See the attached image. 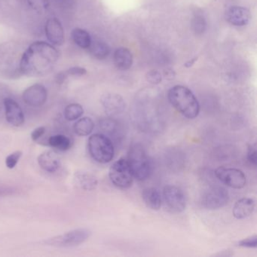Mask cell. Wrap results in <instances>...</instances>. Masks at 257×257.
Returning <instances> with one entry per match:
<instances>
[{"instance_id": "3", "label": "cell", "mask_w": 257, "mask_h": 257, "mask_svg": "<svg viewBox=\"0 0 257 257\" xmlns=\"http://www.w3.org/2000/svg\"><path fill=\"white\" fill-rule=\"evenodd\" d=\"M127 160L134 177L139 181L147 180L153 174V164L141 144L136 143L131 146Z\"/></svg>"}, {"instance_id": "16", "label": "cell", "mask_w": 257, "mask_h": 257, "mask_svg": "<svg viewBox=\"0 0 257 257\" xmlns=\"http://www.w3.org/2000/svg\"><path fill=\"white\" fill-rule=\"evenodd\" d=\"M255 207V201L252 198H240L236 201L233 207V216L237 219H245L253 213Z\"/></svg>"}, {"instance_id": "31", "label": "cell", "mask_w": 257, "mask_h": 257, "mask_svg": "<svg viewBox=\"0 0 257 257\" xmlns=\"http://www.w3.org/2000/svg\"><path fill=\"white\" fill-rule=\"evenodd\" d=\"M147 80L153 85H158L162 82V75L157 70H151L147 73Z\"/></svg>"}, {"instance_id": "20", "label": "cell", "mask_w": 257, "mask_h": 257, "mask_svg": "<svg viewBox=\"0 0 257 257\" xmlns=\"http://www.w3.org/2000/svg\"><path fill=\"white\" fill-rule=\"evenodd\" d=\"M76 183L81 189L85 191H92L97 188L98 180L95 176L89 172L79 171L75 174Z\"/></svg>"}, {"instance_id": "9", "label": "cell", "mask_w": 257, "mask_h": 257, "mask_svg": "<svg viewBox=\"0 0 257 257\" xmlns=\"http://www.w3.org/2000/svg\"><path fill=\"white\" fill-rule=\"evenodd\" d=\"M163 196L168 208L174 213H181L186 209V198L181 189L168 185L163 189Z\"/></svg>"}, {"instance_id": "5", "label": "cell", "mask_w": 257, "mask_h": 257, "mask_svg": "<svg viewBox=\"0 0 257 257\" xmlns=\"http://www.w3.org/2000/svg\"><path fill=\"white\" fill-rule=\"evenodd\" d=\"M109 177L114 186L120 189H128L133 184L134 175L127 159L121 158L109 168Z\"/></svg>"}, {"instance_id": "11", "label": "cell", "mask_w": 257, "mask_h": 257, "mask_svg": "<svg viewBox=\"0 0 257 257\" xmlns=\"http://www.w3.org/2000/svg\"><path fill=\"white\" fill-rule=\"evenodd\" d=\"M48 91L46 87L41 84L31 85L24 91L22 98L28 106L40 107L47 100Z\"/></svg>"}, {"instance_id": "14", "label": "cell", "mask_w": 257, "mask_h": 257, "mask_svg": "<svg viewBox=\"0 0 257 257\" xmlns=\"http://www.w3.org/2000/svg\"><path fill=\"white\" fill-rule=\"evenodd\" d=\"M225 19L228 23L234 26H244L249 22L250 13L247 9L243 7H230L225 13Z\"/></svg>"}, {"instance_id": "19", "label": "cell", "mask_w": 257, "mask_h": 257, "mask_svg": "<svg viewBox=\"0 0 257 257\" xmlns=\"http://www.w3.org/2000/svg\"><path fill=\"white\" fill-rule=\"evenodd\" d=\"M144 203L149 208L159 210L162 207V199L160 192L155 188H147L142 192Z\"/></svg>"}, {"instance_id": "15", "label": "cell", "mask_w": 257, "mask_h": 257, "mask_svg": "<svg viewBox=\"0 0 257 257\" xmlns=\"http://www.w3.org/2000/svg\"><path fill=\"white\" fill-rule=\"evenodd\" d=\"M37 162L42 169L49 173L56 172L61 166L59 154L55 150H47L42 153Z\"/></svg>"}, {"instance_id": "7", "label": "cell", "mask_w": 257, "mask_h": 257, "mask_svg": "<svg viewBox=\"0 0 257 257\" xmlns=\"http://www.w3.org/2000/svg\"><path fill=\"white\" fill-rule=\"evenodd\" d=\"M215 175L219 181L232 189H243L246 186V176L240 170L219 167L215 171Z\"/></svg>"}, {"instance_id": "21", "label": "cell", "mask_w": 257, "mask_h": 257, "mask_svg": "<svg viewBox=\"0 0 257 257\" xmlns=\"http://www.w3.org/2000/svg\"><path fill=\"white\" fill-rule=\"evenodd\" d=\"M94 128V122L89 117L79 118L73 126L76 135L80 137H86L91 135Z\"/></svg>"}, {"instance_id": "28", "label": "cell", "mask_w": 257, "mask_h": 257, "mask_svg": "<svg viewBox=\"0 0 257 257\" xmlns=\"http://www.w3.org/2000/svg\"><path fill=\"white\" fill-rule=\"evenodd\" d=\"M246 160L249 165L253 167H256L257 165V152L255 144H251L248 147L246 152Z\"/></svg>"}, {"instance_id": "29", "label": "cell", "mask_w": 257, "mask_h": 257, "mask_svg": "<svg viewBox=\"0 0 257 257\" xmlns=\"http://www.w3.org/2000/svg\"><path fill=\"white\" fill-rule=\"evenodd\" d=\"M192 28L196 34H201L205 31L206 22L204 18L197 16L192 22Z\"/></svg>"}, {"instance_id": "33", "label": "cell", "mask_w": 257, "mask_h": 257, "mask_svg": "<svg viewBox=\"0 0 257 257\" xmlns=\"http://www.w3.org/2000/svg\"><path fill=\"white\" fill-rule=\"evenodd\" d=\"M45 133H46V127L41 126V127L34 129V132L31 134V138L34 141H39L45 135Z\"/></svg>"}, {"instance_id": "13", "label": "cell", "mask_w": 257, "mask_h": 257, "mask_svg": "<svg viewBox=\"0 0 257 257\" xmlns=\"http://www.w3.org/2000/svg\"><path fill=\"white\" fill-rule=\"evenodd\" d=\"M46 34L49 41L54 46H61L65 42L64 28L59 20L50 19L46 25Z\"/></svg>"}, {"instance_id": "8", "label": "cell", "mask_w": 257, "mask_h": 257, "mask_svg": "<svg viewBox=\"0 0 257 257\" xmlns=\"http://www.w3.org/2000/svg\"><path fill=\"white\" fill-rule=\"evenodd\" d=\"M229 201V195L226 189L215 186L206 191L201 198L203 207L209 210H216L225 207Z\"/></svg>"}, {"instance_id": "4", "label": "cell", "mask_w": 257, "mask_h": 257, "mask_svg": "<svg viewBox=\"0 0 257 257\" xmlns=\"http://www.w3.org/2000/svg\"><path fill=\"white\" fill-rule=\"evenodd\" d=\"M88 152L97 163L107 164L113 159L115 150L112 141L103 134H94L88 141Z\"/></svg>"}, {"instance_id": "37", "label": "cell", "mask_w": 257, "mask_h": 257, "mask_svg": "<svg viewBox=\"0 0 257 257\" xmlns=\"http://www.w3.org/2000/svg\"><path fill=\"white\" fill-rule=\"evenodd\" d=\"M228 252H230V250L222 251V253L219 252V253L216 254L215 255H219V256H230V255H232L233 253H228Z\"/></svg>"}, {"instance_id": "34", "label": "cell", "mask_w": 257, "mask_h": 257, "mask_svg": "<svg viewBox=\"0 0 257 257\" xmlns=\"http://www.w3.org/2000/svg\"><path fill=\"white\" fill-rule=\"evenodd\" d=\"M16 190L10 186H0V196H9L13 195Z\"/></svg>"}, {"instance_id": "10", "label": "cell", "mask_w": 257, "mask_h": 257, "mask_svg": "<svg viewBox=\"0 0 257 257\" xmlns=\"http://www.w3.org/2000/svg\"><path fill=\"white\" fill-rule=\"evenodd\" d=\"M102 106L108 116L115 117L125 110L126 103L121 96L114 93L103 94L100 99Z\"/></svg>"}, {"instance_id": "1", "label": "cell", "mask_w": 257, "mask_h": 257, "mask_svg": "<svg viewBox=\"0 0 257 257\" xmlns=\"http://www.w3.org/2000/svg\"><path fill=\"white\" fill-rule=\"evenodd\" d=\"M59 58L55 46L46 42H35L24 53L20 62V71L25 76L41 77L53 70Z\"/></svg>"}, {"instance_id": "36", "label": "cell", "mask_w": 257, "mask_h": 257, "mask_svg": "<svg viewBox=\"0 0 257 257\" xmlns=\"http://www.w3.org/2000/svg\"><path fill=\"white\" fill-rule=\"evenodd\" d=\"M197 60H198V58H192V60H190V61H188L187 62L184 64L185 67H186V68H190V67H192L193 64L196 62Z\"/></svg>"}, {"instance_id": "2", "label": "cell", "mask_w": 257, "mask_h": 257, "mask_svg": "<svg viewBox=\"0 0 257 257\" xmlns=\"http://www.w3.org/2000/svg\"><path fill=\"white\" fill-rule=\"evenodd\" d=\"M168 100L180 114L193 119L199 114L200 106L193 93L183 85H176L168 91Z\"/></svg>"}, {"instance_id": "24", "label": "cell", "mask_w": 257, "mask_h": 257, "mask_svg": "<svg viewBox=\"0 0 257 257\" xmlns=\"http://www.w3.org/2000/svg\"><path fill=\"white\" fill-rule=\"evenodd\" d=\"M72 39L74 43L82 49H88L91 43L90 34L85 30L75 28L71 33Z\"/></svg>"}, {"instance_id": "30", "label": "cell", "mask_w": 257, "mask_h": 257, "mask_svg": "<svg viewBox=\"0 0 257 257\" xmlns=\"http://www.w3.org/2000/svg\"><path fill=\"white\" fill-rule=\"evenodd\" d=\"M238 246L246 248H256L257 236L254 234V235L242 239L238 242Z\"/></svg>"}, {"instance_id": "32", "label": "cell", "mask_w": 257, "mask_h": 257, "mask_svg": "<svg viewBox=\"0 0 257 257\" xmlns=\"http://www.w3.org/2000/svg\"><path fill=\"white\" fill-rule=\"evenodd\" d=\"M65 72L67 76H76V77L85 76L87 73L86 70L80 67H71Z\"/></svg>"}, {"instance_id": "12", "label": "cell", "mask_w": 257, "mask_h": 257, "mask_svg": "<svg viewBox=\"0 0 257 257\" xmlns=\"http://www.w3.org/2000/svg\"><path fill=\"white\" fill-rule=\"evenodd\" d=\"M6 118L7 121L15 127H21L25 121V114L20 105L12 98L4 100Z\"/></svg>"}, {"instance_id": "6", "label": "cell", "mask_w": 257, "mask_h": 257, "mask_svg": "<svg viewBox=\"0 0 257 257\" xmlns=\"http://www.w3.org/2000/svg\"><path fill=\"white\" fill-rule=\"evenodd\" d=\"M91 232L88 228H76L67 231L63 234L51 237L45 240L44 243L50 246H60V247H70L80 245L86 241Z\"/></svg>"}, {"instance_id": "22", "label": "cell", "mask_w": 257, "mask_h": 257, "mask_svg": "<svg viewBox=\"0 0 257 257\" xmlns=\"http://www.w3.org/2000/svg\"><path fill=\"white\" fill-rule=\"evenodd\" d=\"M49 147L58 151H67L72 147L71 139L64 135H56L51 137L49 139Z\"/></svg>"}, {"instance_id": "17", "label": "cell", "mask_w": 257, "mask_h": 257, "mask_svg": "<svg viewBox=\"0 0 257 257\" xmlns=\"http://www.w3.org/2000/svg\"><path fill=\"white\" fill-rule=\"evenodd\" d=\"M99 127L103 132V135H106L111 141L112 139L119 140L121 138V129L119 123L112 117L102 118L99 121Z\"/></svg>"}, {"instance_id": "27", "label": "cell", "mask_w": 257, "mask_h": 257, "mask_svg": "<svg viewBox=\"0 0 257 257\" xmlns=\"http://www.w3.org/2000/svg\"><path fill=\"white\" fill-rule=\"evenodd\" d=\"M22 155H23V153L21 150L14 152V153L10 154L6 159V165H7V168H10V169H13L19 163Z\"/></svg>"}, {"instance_id": "35", "label": "cell", "mask_w": 257, "mask_h": 257, "mask_svg": "<svg viewBox=\"0 0 257 257\" xmlns=\"http://www.w3.org/2000/svg\"><path fill=\"white\" fill-rule=\"evenodd\" d=\"M67 77H68V76H67L66 72H62V73H59L58 74H57L56 77H55V81L59 85H62L64 81L67 79Z\"/></svg>"}, {"instance_id": "26", "label": "cell", "mask_w": 257, "mask_h": 257, "mask_svg": "<svg viewBox=\"0 0 257 257\" xmlns=\"http://www.w3.org/2000/svg\"><path fill=\"white\" fill-rule=\"evenodd\" d=\"M28 1L33 10H35L37 13H44L49 7V0H28Z\"/></svg>"}, {"instance_id": "25", "label": "cell", "mask_w": 257, "mask_h": 257, "mask_svg": "<svg viewBox=\"0 0 257 257\" xmlns=\"http://www.w3.org/2000/svg\"><path fill=\"white\" fill-rule=\"evenodd\" d=\"M83 113V108L79 103H71L67 106L64 110V116L66 119L70 121L79 119Z\"/></svg>"}, {"instance_id": "18", "label": "cell", "mask_w": 257, "mask_h": 257, "mask_svg": "<svg viewBox=\"0 0 257 257\" xmlns=\"http://www.w3.org/2000/svg\"><path fill=\"white\" fill-rule=\"evenodd\" d=\"M113 61L115 67L120 70H127L133 64V55L129 49L119 48L114 52Z\"/></svg>"}, {"instance_id": "23", "label": "cell", "mask_w": 257, "mask_h": 257, "mask_svg": "<svg viewBox=\"0 0 257 257\" xmlns=\"http://www.w3.org/2000/svg\"><path fill=\"white\" fill-rule=\"evenodd\" d=\"M88 49L92 56L98 60H103L107 58L110 52V49L108 45L100 40H91V45Z\"/></svg>"}]
</instances>
